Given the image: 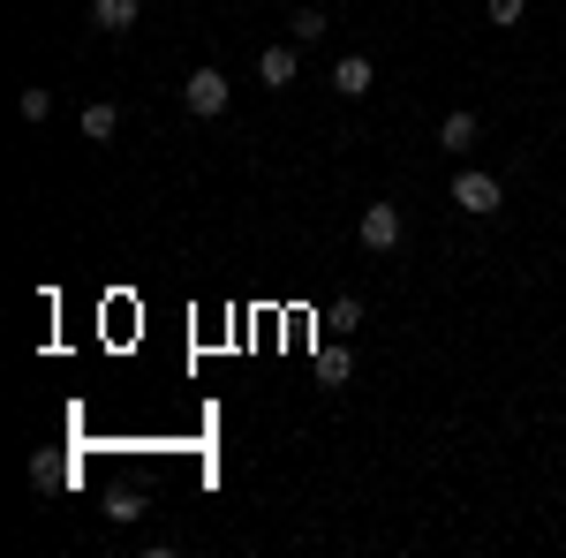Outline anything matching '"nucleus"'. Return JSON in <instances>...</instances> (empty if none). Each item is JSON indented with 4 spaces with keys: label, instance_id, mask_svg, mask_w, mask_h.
Listing matches in <instances>:
<instances>
[{
    "label": "nucleus",
    "instance_id": "f257e3e1",
    "mask_svg": "<svg viewBox=\"0 0 566 558\" xmlns=\"http://www.w3.org/2000/svg\"><path fill=\"white\" fill-rule=\"evenodd\" d=\"M181 106H189L197 122H219V114H227V69H212V61L189 69V76H181Z\"/></svg>",
    "mask_w": 566,
    "mask_h": 558
},
{
    "label": "nucleus",
    "instance_id": "f03ea898",
    "mask_svg": "<svg viewBox=\"0 0 566 558\" xmlns=\"http://www.w3.org/2000/svg\"><path fill=\"white\" fill-rule=\"evenodd\" d=\"M453 204L469 219H491L499 204H506V189H499V173H483V167H461L453 173Z\"/></svg>",
    "mask_w": 566,
    "mask_h": 558
},
{
    "label": "nucleus",
    "instance_id": "7ed1b4c3",
    "mask_svg": "<svg viewBox=\"0 0 566 558\" xmlns=\"http://www.w3.org/2000/svg\"><path fill=\"white\" fill-rule=\"evenodd\" d=\"M355 234H363V250H400V234H408V219H400V204H363V219H355Z\"/></svg>",
    "mask_w": 566,
    "mask_h": 558
},
{
    "label": "nucleus",
    "instance_id": "20e7f679",
    "mask_svg": "<svg viewBox=\"0 0 566 558\" xmlns=\"http://www.w3.org/2000/svg\"><path fill=\"white\" fill-rule=\"evenodd\" d=\"M333 91H340V98H370V91H378L370 53H340V61H333Z\"/></svg>",
    "mask_w": 566,
    "mask_h": 558
},
{
    "label": "nucleus",
    "instance_id": "39448f33",
    "mask_svg": "<svg viewBox=\"0 0 566 558\" xmlns=\"http://www.w3.org/2000/svg\"><path fill=\"white\" fill-rule=\"evenodd\" d=\"M295 76H303V61H295V45H264V53H258V84L287 91Z\"/></svg>",
    "mask_w": 566,
    "mask_h": 558
},
{
    "label": "nucleus",
    "instance_id": "423d86ee",
    "mask_svg": "<svg viewBox=\"0 0 566 558\" xmlns=\"http://www.w3.org/2000/svg\"><path fill=\"white\" fill-rule=\"evenodd\" d=\"M136 15H144V0H91V23H98V31H114V39L136 31Z\"/></svg>",
    "mask_w": 566,
    "mask_h": 558
},
{
    "label": "nucleus",
    "instance_id": "0eeeda50",
    "mask_svg": "<svg viewBox=\"0 0 566 558\" xmlns=\"http://www.w3.org/2000/svg\"><path fill=\"white\" fill-rule=\"evenodd\" d=\"M476 114H469V106H453V114H446V122H438V144H446V151H469V144H476Z\"/></svg>",
    "mask_w": 566,
    "mask_h": 558
},
{
    "label": "nucleus",
    "instance_id": "6e6552de",
    "mask_svg": "<svg viewBox=\"0 0 566 558\" xmlns=\"http://www.w3.org/2000/svg\"><path fill=\"white\" fill-rule=\"evenodd\" d=\"M114 129H122L114 98H91V106H84V136H91V144H114Z\"/></svg>",
    "mask_w": 566,
    "mask_h": 558
},
{
    "label": "nucleus",
    "instance_id": "1a4fd4ad",
    "mask_svg": "<svg viewBox=\"0 0 566 558\" xmlns=\"http://www.w3.org/2000/svg\"><path fill=\"white\" fill-rule=\"evenodd\" d=\"M317 378H325V386H348V378H355V355H348L340 340H333L325 355H317Z\"/></svg>",
    "mask_w": 566,
    "mask_h": 558
},
{
    "label": "nucleus",
    "instance_id": "9d476101",
    "mask_svg": "<svg viewBox=\"0 0 566 558\" xmlns=\"http://www.w3.org/2000/svg\"><path fill=\"white\" fill-rule=\"evenodd\" d=\"M287 31H295V39H325V31H333V23H325V8H295V15H287Z\"/></svg>",
    "mask_w": 566,
    "mask_h": 558
},
{
    "label": "nucleus",
    "instance_id": "9b49d317",
    "mask_svg": "<svg viewBox=\"0 0 566 558\" xmlns=\"http://www.w3.org/2000/svg\"><path fill=\"white\" fill-rule=\"evenodd\" d=\"M15 106H23V122H45V114H53V91H45V84H31L23 98H15Z\"/></svg>",
    "mask_w": 566,
    "mask_h": 558
},
{
    "label": "nucleus",
    "instance_id": "f8f14e48",
    "mask_svg": "<svg viewBox=\"0 0 566 558\" xmlns=\"http://www.w3.org/2000/svg\"><path fill=\"white\" fill-rule=\"evenodd\" d=\"M483 15H491V23H522L528 0H483Z\"/></svg>",
    "mask_w": 566,
    "mask_h": 558
},
{
    "label": "nucleus",
    "instance_id": "ddd939ff",
    "mask_svg": "<svg viewBox=\"0 0 566 558\" xmlns=\"http://www.w3.org/2000/svg\"><path fill=\"white\" fill-rule=\"evenodd\" d=\"M325 325H333V333H355V325H363V302H340V309H333V317H325Z\"/></svg>",
    "mask_w": 566,
    "mask_h": 558
},
{
    "label": "nucleus",
    "instance_id": "4468645a",
    "mask_svg": "<svg viewBox=\"0 0 566 558\" xmlns=\"http://www.w3.org/2000/svg\"><path fill=\"white\" fill-rule=\"evenodd\" d=\"M106 514H114V520H136L144 506H136V491H114V498H106Z\"/></svg>",
    "mask_w": 566,
    "mask_h": 558
}]
</instances>
